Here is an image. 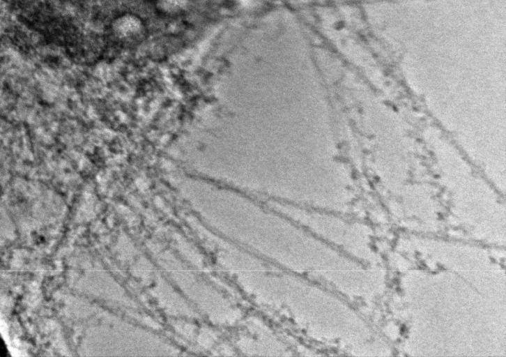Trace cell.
<instances>
[{
	"label": "cell",
	"mask_w": 506,
	"mask_h": 357,
	"mask_svg": "<svg viewBox=\"0 0 506 357\" xmlns=\"http://www.w3.org/2000/svg\"><path fill=\"white\" fill-rule=\"evenodd\" d=\"M252 329L240 340L239 347L243 351L259 355H291L289 348L268 329L260 325H254Z\"/></svg>",
	"instance_id": "3957f363"
},
{
	"label": "cell",
	"mask_w": 506,
	"mask_h": 357,
	"mask_svg": "<svg viewBox=\"0 0 506 357\" xmlns=\"http://www.w3.org/2000/svg\"><path fill=\"white\" fill-rule=\"evenodd\" d=\"M7 355V349L4 344L3 340L1 338V356H6Z\"/></svg>",
	"instance_id": "8992f818"
},
{
	"label": "cell",
	"mask_w": 506,
	"mask_h": 357,
	"mask_svg": "<svg viewBox=\"0 0 506 357\" xmlns=\"http://www.w3.org/2000/svg\"><path fill=\"white\" fill-rule=\"evenodd\" d=\"M160 2L164 10L170 13L179 10L184 5V0H160Z\"/></svg>",
	"instance_id": "5b68a950"
},
{
	"label": "cell",
	"mask_w": 506,
	"mask_h": 357,
	"mask_svg": "<svg viewBox=\"0 0 506 357\" xmlns=\"http://www.w3.org/2000/svg\"><path fill=\"white\" fill-rule=\"evenodd\" d=\"M229 273L254 300L282 314L312 339L349 346V312L332 293L245 250L235 257Z\"/></svg>",
	"instance_id": "6da1fadb"
},
{
	"label": "cell",
	"mask_w": 506,
	"mask_h": 357,
	"mask_svg": "<svg viewBox=\"0 0 506 357\" xmlns=\"http://www.w3.org/2000/svg\"><path fill=\"white\" fill-rule=\"evenodd\" d=\"M275 211L250 208L239 213L226 224L224 233L287 271L315 278L343 293L349 292L353 271L346 258L335 247Z\"/></svg>",
	"instance_id": "7a4b0ae2"
},
{
	"label": "cell",
	"mask_w": 506,
	"mask_h": 357,
	"mask_svg": "<svg viewBox=\"0 0 506 357\" xmlns=\"http://www.w3.org/2000/svg\"><path fill=\"white\" fill-rule=\"evenodd\" d=\"M121 22L122 34L123 36H135L141 29L139 22L136 18L132 17H126Z\"/></svg>",
	"instance_id": "277c9868"
}]
</instances>
